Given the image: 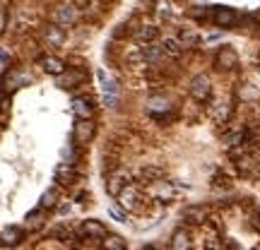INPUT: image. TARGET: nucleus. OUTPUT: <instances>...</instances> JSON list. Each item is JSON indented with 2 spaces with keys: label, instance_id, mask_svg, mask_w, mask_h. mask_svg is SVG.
Returning a JSON list of instances; mask_svg holds the SVG:
<instances>
[{
  "label": "nucleus",
  "instance_id": "1",
  "mask_svg": "<svg viewBox=\"0 0 260 250\" xmlns=\"http://www.w3.org/2000/svg\"><path fill=\"white\" fill-rule=\"evenodd\" d=\"M188 92H190V97L195 99V101H207V99L212 97V82H210V77L207 75H195L193 79H190V87H188Z\"/></svg>",
  "mask_w": 260,
  "mask_h": 250
},
{
  "label": "nucleus",
  "instance_id": "2",
  "mask_svg": "<svg viewBox=\"0 0 260 250\" xmlns=\"http://www.w3.org/2000/svg\"><path fill=\"white\" fill-rule=\"evenodd\" d=\"M118 197H120V205L125 207V209H130V212H140L142 202H145L140 190H138V185H125L118 193Z\"/></svg>",
  "mask_w": 260,
  "mask_h": 250
},
{
  "label": "nucleus",
  "instance_id": "3",
  "mask_svg": "<svg viewBox=\"0 0 260 250\" xmlns=\"http://www.w3.org/2000/svg\"><path fill=\"white\" fill-rule=\"evenodd\" d=\"M238 65V53L231 46H222L215 55V67L217 70H234Z\"/></svg>",
  "mask_w": 260,
  "mask_h": 250
},
{
  "label": "nucleus",
  "instance_id": "4",
  "mask_svg": "<svg viewBox=\"0 0 260 250\" xmlns=\"http://www.w3.org/2000/svg\"><path fill=\"white\" fill-rule=\"evenodd\" d=\"M212 22H215L217 27H222V29L234 27V24H236V10L219 5V8H215V10H212Z\"/></svg>",
  "mask_w": 260,
  "mask_h": 250
},
{
  "label": "nucleus",
  "instance_id": "5",
  "mask_svg": "<svg viewBox=\"0 0 260 250\" xmlns=\"http://www.w3.org/2000/svg\"><path fill=\"white\" fill-rule=\"evenodd\" d=\"M94 137V123L92 118H77L75 123V142L77 144H87Z\"/></svg>",
  "mask_w": 260,
  "mask_h": 250
},
{
  "label": "nucleus",
  "instance_id": "6",
  "mask_svg": "<svg viewBox=\"0 0 260 250\" xmlns=\"http://www.w3.org/2000/svg\"><path fill=\"white\" fill-rule=\"evenodd\" d=\"M80 233L82 236H87V238H106L108 231L104 228V224H99V221H94V219H89V221H85L82 224V228H80Z\"/></svg>",
  "mask_w": 260,
  "mask_h": 250
},
{
  "label": "nucleus",
  "instance_id": "7",
  "mask_svg": "<svg viewBox=\"0 0 260 250\" xmlns=\"http://www.w3.org/2000/svg\"><path fill=\"white\" fill-rule=\"evenodd\" d=\"M22 238H24V233H22V228H17V226H8L0 231V245H5V248L20 245Z\"/></svg>",
  "mask_w": 260,
  "mask_h": 250
},
{
  "label": "nucleus",
  "instance_id": "8",
  "mask_svg": "<svg viewBox=\"0 0 260 250\" xmlns=\"http://www.w3.org/2000/svg\"><path fill=\"white\" fill-rule=\"evenodd\" d=\"M43 39H46V44L48 46H53V48H58V46H63L65 44V32H63V27L60 24H51L46 32H43Z\"/></svg>",
  "mask_w": 260,
  "mask_h": 250
},
{
  "label": "nucleus",
  "instance_id": "9",
  "mask_svg": "<svg viewBox=\"0 0 260 250\" xmlns=\"http://www.w3.org/2000/svg\"><path fill=\"white\" fill-rule=\"evenodd\" d=\"M53 22L60 24V27H73V24L77 22V10L73 5H65V8H60V10L53 15Z\"/></svg>",
  "mask_w": 260,
  "mask_h": 250
},
{
  "label": "nucleus",
  "instance_id": "10",
  "mask_svg": "<svg viewBox=\"0 0 260 250\" xmlns=\"http://www.w3.org/2000/svg\"><path fill=\"white\" fill-rule=\"evenodd\" d=\"M97 79H99V85H101V94L104 97H118V82L113 77H108L104 70H99Z\"/></svg>",
  "mask_w": 260,
  "mask_h": 250
},
{
  "label": "nucleus",
  "instance_id": "11",
  "mask_svg": "<svg viewBox=\"0 0 260 250\" xmlns=\"http://www.w3.org/2000/svg\"><path fill=\"white\" fill-rule=\"evenodd\" d=\"M73 113H75V118H92V113H94L92 99H85V97L75 99L73 101Z\"/></svg>",
  "mask_w": 260,
  "mask_h": 250
},
{
  "label": "nucleus",
  "instance_id": "12",
  "mask_svg": "<svg viewBox=\"0 0 260 250\" xmlns=\"http://www.w3.org/2000/svg\"><path fill=\"white\" fill-rule=\"evenodd\" d=\"M169 109H171V101L166 97H150L147 101V111L152 116H164V113H169Z\"/></svg>",
  "mask_w": 260,
  "mask_h": 250
},
{
  "label": "nucleus",
  "instance_id": "13",
  "mask_svg": "<svg viewBox=\"0 0 260 250\" xmlns=\"http://www.w3.org/2000/svg\"><path fill=\"white\" fill-rule=\"evenodd\" d=\"M41 67H43V72L55 75V77L65 72V63L60 60V58H55V55H46V58H41Z\"/></svg>",
  "mask_w": 260,
  "mask_h": 250
},
{
  "label": "nucleus",
  "instance_id": "14",
  "mask_svg": "<svg viewBox=\"0 0 260 250\" xmlns=\"http://www.w3.org/2000/svg\"><path fill=\"white\" fill-rule=\"evenodd\" d=\"M207 207H190V209H185V221L188 224H205L207 221Z\"/></svg>",
  "mask_w": 260,
  "mask_h": 250
},
{
  "label": "nucleus",
  "instance_id": "15",
  "mask_svg": "<svg viewBox=\"0 0 260 250\" xmlns=\"http://www.w3.org/2000/svg\"><path fill=\"white\" fill-rule=\"evenodd\" d=\"M58 85L60 87H75V85H82L85 82V72H63V75H58Z\"/></svg>",
  "mask_w": 260,
  "mask_h": 250
},
{
  "label": "nucleus",
  "instance_id": "16",
  "mask_svg": "<svg viewBox=\"0 0 260 250\" xmlns=\"http://www.w3.org/2000/svg\"><path fill=\"white\" fill-rule=\"evenodd\" d=\"M171 248H176V250H185V248H190V236H188V231H185V228H178V231L173 233Z\"/></svg>",
  "mask_w": 260,
  "mask_h": 250
},
{
  "label": "nucleus",
  "instance_id": "17",
  "mask_svg": "<svg viewBox=\"0 0 260 250\" xmlns=\"http://www.w3.org/2000/svg\"><path fill=\"white\" fill-rule=\"evenodd\" d=\"M229 116H231V106H229V104H219V106L215 109V120L219 123V125L227 123Z\"/></svg>",
  "mask_w": 260,
  "mask_h": 250
},
{
  "label": "nucleus",
  "instance_id": "18",
  "mask_svg": "<svg viewBox=\"0 0 260 250\" xmlns=\"http://www.w3.org/2000/svg\"><path fill=\"white\" fill-rule=\"evenodd\" d=\"M157 36H159V29H157V27H142L140 32H138V39L145 41V44H147V41H154Z\"/></svg>",
  "mask_w": 260,
  "mask_h": 250
},
{
  "label": "nucleus",
  "instance_id": "19",
  "mask_svg": "<svg viewBox=\"0 0 260 250\" xmlns=\"http://www.w3.org/2000/svg\"><path fill=\"white\" fill-rule=\"evenodd\" d=\"M162 48H164V53L166 55H178L181 53V48H183V44H181V41H176V39H166Z\"/></svg>",
  "mask_w": 260,
  "mask_h": 250
},
{
  "label": "nucleus",
  "instance_id": "20",
  "mask_svg": "<svg viewBox=\"0 0 260 250\" xmlns=\"http://www.w3.org/2000/svg\"><path fill=\"white\" fill-rule=\"evenodd\" d=\"M55 202H58V193L51 188V190H46L41 197V209H51V207H55Z\"/></svg>",
  "mask_w": 260,
  "mask_h": 250
},
{
  "label": "nucleus",
  "instance_id": "21",
  "mask_svg": "<svg viewBox=\"0 0 260 250\" xmlns=\"http://www.w3.org/2000/svg\"><path fill=\"white\" fill-rule=\"evenodd\" d=\"M181 44L195 46L198 44V32H195V29H181Z\"/></svg>",
  "mask_w": 260,
  "mask_h": 250
},
{
  "label": "nucleus",
  "instance_id": "22",
  "mask_svg": "<svg viewBox=\"0 0 260 250\" xmlns=\"http://www.w3.org/2000/svg\"><path fill=\"white\" fill-rule=\"evenodd\" d=\"M106 248H113V250H125V240L120 238V236H106V243H104Z\"/></svg>",
  "mask_w": 260,
  "mask_h": 250
},
{
  "label": "nucleus",
  "instance_id": "23",
  "mask_svg": "<svg viewBox=\"0 0 260 250\" xmlns=\"http://www.w3.org/2000/svg\"><path fill=\"white\" fill-rule=\"evenodd\" d=\"M12 77V72H8V75L3 77V85H8V79H10ZM22 82H27V77H20V79H12V89H17V85H22ZM5 92H10V87H5L3 89V94H5Z\"/></svg>",
  "mask_w": 260,
  "mask_h": 250
},
{
  "label": "nucleus",
  "instance_id": "24",
  "mask_svg": "<svg viewBox=\"0 0 260 250\" xmlns=\"http://www.w3.org/2000/svg\"><path fill=\"white\" fill-rule=\"evenodd\" d=\"M142 176H145V178H150V181H157V178H162L164 176V171L162 169H145V174Z\"/></svg>",
  "mask_w": 260,
  "mask_h": 250
},
{
  "label": "nucleus",
  "instance_id": "25",
  "mask_svg": "<svg viewBox=\"0 0 260 250\" xmlns=\"http://www.w3.org/2000/svg\"><path fill=\"white\" fill-rule=\"evenodd\" d=\"M5 27H8V12L0 10V36H3V32H5Z\"/></svg>",
  "mask_w": 260,
  "mask_h": 250
},
{
  "label": "nucleus",
  "instance_id": "26",
  "mask_svg": "<svg viewBox=\"0 0 260 250\" xmlns=\"http://www.w3.org/2000/svg\"><path fill=\"white\" fill-rule=\"evenodd\" d=\"M108 214L116 219V221H123V212H120V209H116V207H108Z\"/></svg>",
  "mask_w": 260,
  "mask_h": 250
}]
</instances>
